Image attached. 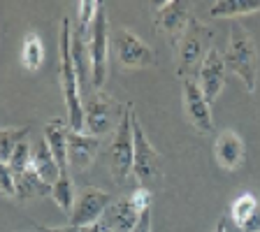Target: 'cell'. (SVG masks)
I'll use <instances>...</instances> for the list:
<instances>
[{
  "instance_id": "obj_1",
  "label": "cell",
  "mask_w": 260,
  "mask_h": 232,
  "mask_svg": "<svg viewBox=\"0 0 260 232\" xmlns=\"http://www.w3.org/2000/svg\"><path fill=\"white\" fill-rule=\"evenodd\" d=\"M70 38H72V26L70 19L65 16L60 19V88H63L65 97V109H68V125L72 132H84V100H81L79 91V79L75 72V63H72L70 54Z\"/></svg>"
},
{
  "instance_id": "obj_2",
  "label": "cell",
  "mask_w": 260,
  "mask_h": 232,
  "mask_svg": "<svg viewBox=\"0 0 260 232\" xmlns=\"http://www.w3.org/2000/svg\"><path fill=\"white\" fill-rule=\"evenodd\" d=\"M223 58H225V68H230L239 77L244 88L253 93L258 86V51L251 35L239 21H233L230 26V42Z\"/></svg>"
},
{
  "instance_id": "obj_3",
  "label": "cell",
  "mask_w": 260,
  "mask_h": 232,
  "mask_svg": "<svg viewBox=\"0 0 260 232\" xmlns=\"http://www.w3.org/2000/svg\"><path fill=\"white\" fill-rule=\"evenodd\" d=\"M133 116H135V105L128 103L123 107V112H121L112 146H109V168H112V177L119 184H125L130 179V174H133V156H135Z\"/></svg>"
},
{
  "instance_id": "obj_4",
  "label": "cell",
  "mask_w": 260,
  "mask_h": 232,
  "mask_svg": "<svg viewBox=\"0 0 260 232\" xmlns=\"http://www.w3.org/2000/svg\"><path fill=\"white\" fill-rule=\"evenodd\" d=\"M207 42H209V30L202 26L200 21H190L186 32L181 35L179 44L174 47L177 51V75L181 77V81H188L198 77L200 65L207 56Z\"/></svg>"
},
{
  "instance_id": "obj_5",
  "label": "cell",
  "mask_w": 260,
  "mask_h": 232,
  "mask_svg": "<svg viewBox=\"0 0 260 232\" xmlns=\"http://www.w3.org/2000/svg\"><path fill=\"white\" fill-rule=\"evenodd\" d=\"M107 54H109V26H107V10L100 3L88 35V56H91L93 70V91H100L107 79Z\"/></svg>"
},
{
  "instance_id": "obj_6",
  "label": "cell",
  "mask_w": 260,
  "mask_h": 232,
  "mask_svg": "<svg viewBox=\"0 0 260 232\" xmlns=\"http://www.w3.org/2000/svg\"><path fill=\"white\" fill-rule=\"evenodd\" d=\"M133 135H135V156H133V177L140 181L142 188L151 186L156 179H160L162 165H160V153L156 151V146L149 142L144 135V128L133 116Z\"/></svg>"
},
{
  "instance_id": "obj_7",
  "label": "cell",
  "mask_w": 260,
  "mask_h": 232,
  "mask_svg": "<svg viewBox=\"0 0 260 232\" xmlns=\"http://www.w3.org/2000/svg\"><path fill=\"white\" fill-rule=\"evenodd\" d=\"M114 47H116V58L123 68L130 70H142L151 68L156 63V54L149 44H144L133 30L128 28H116L114 32Z\"/></svg>"
},
{
  "instance_id": "obj_8",
  "label": "cell",
  "mask_w": 260,
  "mask_h": 232,
  "mask_svg": "<svg viewBox=\"0 0 260 232\" xmlns=\"http://www.w3.org/2000/svg\"><path fill=\"white\" fill-rule=\"evenodd\" d=\"M109 205H112V193L91 186V188L84 190V193L79 195V200L75 202V209H72V214H70V225L81 227V230L95 225V223L103 221Z\"/></svg>"
},
{
  "instance_id": "obj_9",
  "label": "cell",
  "mask_w": 260,
  "mask_h": 232,
  "mask_svg": "<svg viewBox=\"0 0 260 232\" xmlns=\"http://www.w3.org/2000/svg\"><path fill=\"white\" fill-rule=\"evenodd\" d=\"M190 21H193L190 5L188 3H181V0L165 3V5H160L156 12V30L160 32L162 38H168L170 42H172V47L179 44V40H181V35L186 32Z\"/></svg>"
},
{
  "instance_id": "obj_10",
  "label": "cell",
  "mask_w": 260,
  "mask_h": 232,
  "mask_svg": "<svg viewBox=\"0 0 260 232\" xmlns=\"http://www.w3.org/2000/svg\"><path fill=\"white\" fill-rule=\"evenodd\" d=\"M116 105L112 97H107L105 93L95 91V95L84 103V132L93 137H100L105 132L112 130V125L116 123Z\"/></svg>"
},
{
  "instance_id": "obj_11",
  "label": "cell",
  "mask_w": 260,
  "mask_h": 232,
  "mask_svg": "<svg viewBox=\"0 0 260 232\" xmlns=\"http://www.w3.org/2000/svg\"><path fill=\"white\" fill-rule=\"evenodd\" d=\"M195 81H198V86H200L202 95L207 97L209 105L221 95L223 86H225V58L216 47H209Z\"/></svg>"
},
{
  "instance_id": "obj_12",
  "label": "cell",
  "mask_w": 260,
  "mask_h": 232,
  "mask_svg": "<svg viewBox=\"0 0 260 232\" xmlns=\"http://www.w3.org/2000/svg\"><path fill=\"white\" fill-rule=\"evenodd\" d=\"M184 91V112L188 121L195 125V130L200 132H211L214 130V116H211V105L207 103V97L202 95L198 81L188 79L181 84Z\"/></svg>"
},
{
  "instance_id": "obj_13",
  "label": "cell",
  "mask_w": 260,
  "mask_h": 232,
  "mask_svg": "<svg viewBox=\"0 0 260 232\" xmlns=\"http://www.w3.org/2000/svg\"><path fill=\"white\" fill-rule=\"evenodd\" d=\"M98 151H100V137L70 130V135H68V170L86 172L95 162Z\"/></svg>"
},
{
  "instance_id": "obj_14",
  "label": "cell",
  "mask_w": 260,
  "mask_h": 232,
  "mask_svg": "<svg viewBox=\"0 0 260 232\" xmlns=\"http://www.w3.org/2000/svg\"><path fill=\"white\" fill-rule=\"evenodd\" d=\"M214 156H216L218 168L235 172L242 168L244 158H246V149H244L242 137L235 130H223L221 135L214 142Z\"/></svg>"
},
{
  "instance_id": "obj_15",
  "label": "cell",
  "mask_w": 260,
  "mask_h": 232,
  "mask_svg": "<svg viewBox=\"0 0 260 232\" xmlns=\"http://www.w3.org/2000/svg\"><path fill=\"white\" fill-rule=\"evenodd\" d=\"M68 135H70V125H68V119L63 116H51L44 125V137L51 156L56 158L60 172L68 170Z\"/></svg>"
},
{
  "instance_id": "obj_16",
  "label": "cell",
  "mask_w": 260,
  "mask_h": 232,
  "mask_svg": "<svg viewBox=\"0 0 260 232\" xmlns=\"http://www.w3.org/2000/svg\"><path fill=\"white\" fill-rule=\"evenodd\" d=\"M137 221H140V211L133 207L130 195H125V197H121V200L112 202L109 209L105 211V216H103L105 227H109L112 232H133L135 225H137Z\"/></svg>"
},
{
  "instance_id": "obj_17",
  "label": "cell",
  "mask_w": 260,
  "mask_h": 232,
  "mask_svg": "<svg viewBox=\"0 0 260 232\" xmlns=\"http://www.w3.org/2000/svg\"><path fill=\"white\" fill-rule=\"evenodd\" d=\"M32 172L38 174L40 179H44L49 186H54L56 181H58L60 177V168L58 162H56V158L51 156V151H49V146L44 140H38L35 144H30V168Z\"/></svg>"
},
{
  "instance_id": "obj_18",
  "label": "cell",
  "mask_w": 260,
  "mask_h": 232,
  "mask_svg": "<svg viewBox=\"0 0 260 232\" xmlns=\"http://www.w3.org/2000/svg\"><path fill=\"white\" fill-rule=\"evenodd\" d=\"M47 195H51V186L44 179H40L32 170H26L14 177V197L32 200V197H47Z\"/></svg>"
},
{
  "instance_id": "obj_19",
  "label": "cell",
  "mask_w": 260,
  "mask_h": 232,
  "mask_svg": "<svg viewBox=\"0 0 260 232\" xmlns=\"http://www.w3.org/2000/svg\"><path fill=\"white\" fill-rule=\"evenodd\" d=\"M260 12V0H218L209 10L214 19H237L244 14Z\"/></svg>"
},
{
  "instance_id": "obj_20",
  "label": "cell",
  "mask_w": 260,
  "mask_h": 232,
  "mask_svg": "<svg viewBox=\"0 0 260 232\" xmlns=\"http://www.w3.org/2000/svg\"><path fill=\"white\" fill-rule=\"evenodd\" d=\"M51 197H54L56 207H58L63 214H68V216H70L72 209H75V184H72V179H70V174H68V170H65V172H60L58 181L51 186Z\"/></svg>"
},
{
  "instance_id": "obj_21",
  "label": "cell",
  "mask_w": 260,
  "mask_h": 232,
  "mask_svg": "<svg viewBox=\"0 0 260 232\" xmlns=\"http://www.w3.org/2000/svg\"><path fill=\"white\" fill-rule=\"evenodd\" d=\"M44 60V44L40 40V35L35 32H28L26 40H23V47H21V63L28 72H35L40 70V65Z\"/></svg>"
},
{
  "instance_id": "obj_22",
  "label": "cell",
  "mask_w": 260,
  "mask_h": 232,
  "mask_svg": "<svg viewBox=\"0 0 260 232\" xmlns=\"http://www.w3.org/2000/svg\"><path fill=\"white\" fill-rule=\"evenodd\" d=\"M23 140H28V128H0V162H10L12 153Z\"/></svg>"
},
{
  "instance_id": "obj_23",
  "label": "cell",
  "mask_w": 260,
  "mask_h": 232,
  "mask_svg": "<svg viewBox=\"0 0 260 232\" xmlns=\"http://www.w3.org/2000/svg\"><path fill=\"white\" fill-rule=\"evenodd\" d=\"M255 211H258V200H255V195L253 193H244L233 202L230 214H233V221L237 223L239 227H244L251 218L255 216Z\"/></svg>"
},
{
  "instance_id": "obj_24",
  "label": "cell",
  "mask_w": 260,
  "mask_h": 232,
  "mask_svg": "<svg viewBox=\"0 0 260 232\" xmlns=\"http://www.w3.org/2000/svg\"><path fill=\"white\" fill-rule=\"evenodd\" d=\"M7 168H10V172L14 174H21V172H26L28 168H30V142L28 140H23L21 144L14 149V153H12V158H10V162H7Z\"/></svg>"
},
{
  "instance_id": "obj_25",
  "label": "cell",
  "mask_w": 260,
  "mask_h": 232,
  "mask_svg": "<svg viewBox=\"0 0 260 232\" xmlns=\"http://www.w3.org/2000/svg\"><path fill=\"white\" fill-rule=\"evenodd\" d=\"M98 5H100V3H95V0H84V3L79 5V16H77V26L75 28L86 40H88V35H91V26H93V19H95Z\"/></svg>"
},
{
  "instance_id": "obj_26",
  "label": "cell",
  "mask_w": 260,
  "mask_h": 232,
  "mask_svg": "<svg viewBox=\"0 0 260 232\" xmlns=\"http://www.w3.org/2000/svg\"><path fill=\"white\" fill-rule=\"evenodd\" d=\"M130 202H133V207H135L140 214L146 211V209H151V190L140 186L135 193H130Z\"/></svg>"
},
{
  "instance_id": "obj_27",
  "label": "cell",
  "mask_w": 260,
  "mask_h": 232,
  "mask_svg": "<svg viewBox=\"0 0 260 232\" xmlns=\"http://www.w3.org/2000/svg\"><path fill=\"white\" fill-rule=\"evenodd\" d=\"M0 193L14 197V174L10 172L5 162H0Z\"/></svg>"
},
{
  "instance_id": "obj_28",
  "label": "cell",
  "mask_w": 260,
  "mask_h": 232,
  "mask_svg": "<svg viewBox=\"0 0 260 232\" xmlns=\"http://www.w3.org/2000/svg\"><path fill=\"white\" fill-rule=\"evenodd\" d=\"M133 232H151V209H146L140 214V221H137L135 230Z\"/></svg>"
},
{
  "instance_id": "obj_29",
  "label": "cell",
  "mask_w": 260,
  "mask_h": 232,
  "mask_svg": "<svg viewBox=\"0 0 260 232\" xmlns=\"http://www.w3.org/2000/svg\"><path fill=\"white\" fill-rule=\"evenodd\" d=\"M38 232H81V227L75 225H60V227H49V225H38Z\"/></svg>"
},
{
  "instance_id": "obj_30",
  "label": "cell",
  "mask_w": 260,
  "mask_h": 232,
  "mask_svg": "<svg viewBox=\"0 0 260 232\" xmlns=\"http://www.w3.org/2000/svg\"><path fill=\"white\" fill-rule=\"evenodd\" d=\"M105 230V225H103V221L100 223H95V225H91V227H84L81 232H103Z\"/></svg>"
},
{
  "instance_id": "obj_31",
  "label": "cell",
  "mask_w": 260,
  "mask_h": 232,
  "mask_svg": "<svg viewBox=\"0 0 260 232\" xmlns=\"http://www.w3.org/2000/svg\"><path fill=\"white\" fill-rule=\"evenodd\" d=\"M214 232H228V230H225V218H218V223H216V227H214Z\"/></svg>"
},
{
  "instance_id": "obj_32",
  "label": "cell",
  "mask_w": 260,
  "mask_h": 232,
  "mask_svg": "<svg viewBox=\"0 0 260 232\" xmlns=\"http://www.w3.org/2000/svg\"><path fill=\"white\" fill-rule=\"evenodd\" d=\"M103 225H105V223H103ZM103 232H112V230H109V227H105V230Z\"/></svg>"
},
{
  "instance_id": "obj_33",
  "label": "cell",
  "mask_w": 260,
  "mask_h": 232,
  "mask_svg": "<svg viewBox=\"0 0 260 232\" xmlns=\"http://www.w3.org/2000/svg\"><path fill=\"white\" fill-rule=\"evenodd\" d=\"M249 232H260V230H249Z\"/></svg>"
}]
</instances>
